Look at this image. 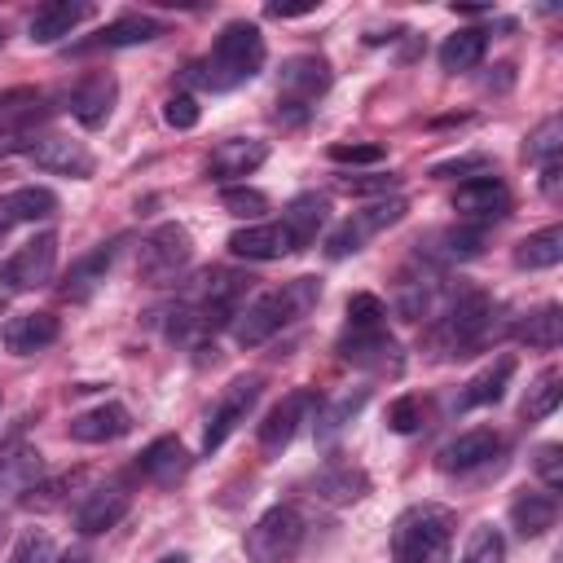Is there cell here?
Here are the masks:
<instances>
[{"instance_id": "cell-3", "label": "cell", "mask_w": 563, "mask_h": 563, "mask_svg": "<svg viewBox=\"0 0 563 563\" xmlns=\"http://www.w3.org/2000/svg\"><path fill=\"white\" fill-rule=\"evenodd\" d=\"M501 317H506V308L493 303L484 290H457L440 308V317L431 325V343L444 356H471V352H479V347H488L506 334Z\"/></svg>"}, {"instance_id": "cell-43", "label": "cell", "mask_w": 563, "mask_h": 563, "mask_svg": "<svg viewBox=\"0 0 563 563\" xmlns=\"http://www.w3.org/2000/svg\"><path fill=\"white\" fill-rule=\"evenodd\" d=\"M374 325H387V303L369 290L352 295L347 299V330H374Z\"/></svg>"}, {"instance_id": "cell-38", "label": "cell", "mask_w": 563, "mask_h": 563, "mask_svg": "<svg viewBox=\"0 0 563 563\" xmlns=\"http://www.w3.org/2000/svg\"><path fill=\"white\" fill-rule=\"evenodd\" d=\"M431 299H435V277H431L427 268H422L418 277L400 273V282H396V312H400L405 321L427 317V312H431Z\"/></svg>"}, {"instance_id": "cell-4", "label": "cell", "mask_w": 563, "mask_h": 563, "mask_svg": "<svg viewBox=\"0 0 563 563\" xmlns=\"http://www.w3.org/2000/svg\"><path fill=\"white\" fill-rule=\"evenodd\" d=\"M453 554V515L435 501H418L391 523V559L396 563H449Z\"/></svg>"}, {"instance_id": "cell-5", "label": "cell", "mask_w": 563, "mask_h": 563, "mask_svg": "<svg viewBox=\"0 0 563 563\" xmlns=\"http://www.w3.org/2000/svg\"><path fill=\"white\" fill-rule=\"evenodd\" d=\"M330 88V62L317 53H295L282 62L277 70V114H286L290 123H303L308 110L325 97Z\"/></svg>"}, {"instance_id": "cell-58", "label": "cell", "mask_w": 563, "mask_h": 563, "mask_svg": "<svg viewBox=\"0 0 563 563\" xmlns=\"http://www.w3.org/2000/svg\"><path fill=\"white\" fill-rule=\"evenodd\" d=\"M158 563H189L185 554H167V559H158Z\"/></svg>"}, {"instance_id": "cell-26", "label": "cell", "mask_w": 563, "mask_h": 563, "mask_svg": "<svg viewBox=\"0 0 563 563\" xmlns=\"http://www.w3.org/2000/svg\"><path fill=\"white\" fill-rule=\"evenodd\" d=\"M136 471H141L150 484L167 488V484H176V479L189 471V449H185L176 435H158V440H150V444L141 449Z\"/></svg>"}, {"instance_id": "cell-44", "label": "cell", "mask_w": 563, "mask_h": 563, "mask_svg": "<svg viewBox=\"0 0 563 563\" xmlns=\"http://www.w3.org/2000/svg\"><path fill=\"white\" fill-rule=\"evenodd\" d=\"M422 413H427V405H422V396H413V391H405V396H396V400L387 405V427H391L396 435H413V431L422 427Z\"/></svg>"}, {"instance_id": "cell-9", "label": "cell", "mask_w": 563, "mask_h": 563, "mask_svg": "<svg viewBox=\"0 0 563 563\" xmlns=\"http://www.w3.org/2000/svg\"><path fill=\"white\" fill-rule=\"evenodd\" d=\"M260 387H264L260 374H242V378H233V383L216 396V405L207 409V427H202V453H216V449L251 418V409H255V400H260Z\"/></svg>"}, {"instance_id": "cell-33", "label": "cell", "mask_w": 563, "mask_h": 563, "mask_svg": "<svg viewBox=\"0 0 563 563\" xmlns=\"http://www.w3.org/2000/svg\"><path fill=\"white\" fill-rule=\"evenodd\" d=\"M0 207H4V216L13 224H35V220H53L57 216V194L48 185H22V189L4 194Z\"/></svg>"}, {"instance_id": "cell-19", "label": "cell", "mask_w": 563, "mask_h": 563, "mask_svg": "<svg viewBox=\"0 0 563 563\" xmlns=\"http://www.w3.org/2000/svg\"><path fill=\"white\" fill-rule=\"evenodd\" d=\"M325 220H330V202L321 198V194H295L286 207H282V229H286V238H290V251H303V246H312L317 242V233L325 229Z\"/></svg>"}, {"instance_id": "cell-51", "label": "cell", "mask_w": 563, "mask_h": 563, "mask_svg": "<svg viewBox=\"0 0 563 563\" xmlns=\"http://www.w3.org/2000/svg\"><path fill=\"white\" fill-rule=\"evenodd\" d=\"M396 185H400V176H391V172H387V176L378 172V176H343V180H339L343 194H378V198H387Z\"/></svg>"}, {"instance_id": "cell-35", "label": "cell", "mask_w": 563, "mask_h": 563, "mask_svg": "<svg viewBox=\"0 0 563 563\" xmlns=\"http://www.w3.org/2000/svg\"><path fill=\"white\" fill-rule=\"evenodd\" d=\"M515 334H519L528 347H541V352L559 347V343H563V308H559V303H541V308H532V312L515 325Z\"/></svg>"}, {"instance_id": "cell-23", "label": "cell", "mask_w": 563, "mask_h": 563, "mask_svg": "<svg viewBox=\"0 0 563 563\" xmlns=\"http://www.w3.org/2000/svg\"><path fill=\"white\" fill-rule=\"evenodd\" d=\"M57 334H62V325H57L53 312H18L0 325V339L13 356H35L48 343H57Z\"/></svg>"}, {"instance_id": "cell-28", "label": "cell", "mask_w": 563, "mask_h": 563, "mask_svg": "<svg viewBox=\"0 0 563 563\" xmlns=\"http://www.w3.org/2000/svg\"><path fill=\"white\" fill-rule=\"evenodd\" d=\"M163 31H167V26L154 22V18H145V13H123V18L106 22L92 40H84L79 53H84V48H132V44H150V40H158Z\"/></svg>"}, {"instance_id": "cell-31", "label": "cell", "mask_w": 563, "mask_h": 563, "mask_svg": "<svg viewBox=\"0 0 563 563\" xmlns=\"http://www.w3.org/2000/svg\"><path fill=\"white\" fill-rule=\"evenodd\" d=\"M488 53V31L484 26H462L453 35H444L440 44V70L449 75H462V70H475Z\"/></svg>"}, {"instance_id": "cell-1", "label": "cell", "mask_w": 563, "mask_h": 563, "mask_svg": "<svg viewBox=\"0 0 563 563\" xmlns=\"http://www.w3.org/2000/svg\"><path fill=\"white\" fill-rule=\"evenodd\" d=\"M264 57H268V48H264L260 26L255 22H229L216 35L211 53L202 62L185 66V79L198 84V88H211V92H229V88L255 79L264 70Z\"/></svg>"}, {"instance_id": "cell-18", "label": "cell", "mask_w": 563, "mask_h": 563, "mask_svg": "<svg viewBox=\"0 0 563 563\" xmlns=\"http://www.w3.org/2000/svg\"><path fill=\"white\" fill-rule=\"evenodd\" d=\"M128 506H132V497H128V488L123 484H97V488H88L84 493V501L75 506V528L79 532H106V528H114L123 515H128Z\"/></svg>"}, {"instance_id": "cell-7", "label": "cell", "mask_w": 563, "mask_h": 563, "mask_svg": "<svg viewBox=\"0 0 563 563\" xmlns=\"http://www.w3.org/2000/svg\"><path fill=\"white\" fill-rule=\"evenodd\" d=\"M405 211H409V202H405L400 194H387V198H378V202H369V207L352 211V216H347V220L325 238V255H330V260L356 255L369 238H378V233H387L391 224H400V220H405Z\"/></svg>"}, {"instance_id": "cell-14", "label": "cell", "mask_w": 563, "mask_h": 563, "mask_svg": "<svg viewBox=\"0 0 563 563\" xmlns=\"http://www.w3.org/2000/svg\"><path fill=\"white\" fill-rule=\"evenodd\" d=\"M308 405H312V391L295 387V391H286V396L264 413V422H260V453H264V457H282V449L295 440L299 422L308 418Z\"/></svg>"}, {"instance_id": "cell-10", "label": "cell", "mask_w": 563, "mask_h": 563, "mask_svg": "<svg viewBox=\"0 0 563 563\" xmlns=\"http://www.w3.org/2000/svg\"><path fill=\"white\" fill-rule=\"evenodd\" d=\"M339 356L374 378H396L405 369V352L400 343L387 334V325H374V330H343L339 334Z\"/></svg>"}, {"instance_id": "cell-24", "label": "cell", "mask_w": 563, "mask_h": 563, "mask_svg": "<svg viewBox=\"0 0 563 563\" xmlns=\"http://www.w3.org/2000/svg\"><path fill=\"white\" fill-rule=\"evenodd\" d=\"M114 255H119V242H101V246H92L88 255H79V260L66 268V282H62V299H70V303H84V299H92V290L106 282V273H110Z\"/></svg>"}, {"instance_id": "cell-15", "label": "cell", "mask_w": 563, "mask_h": 563, "mask_svg": "<svg viewBox=\"0 0 563 563\" xmlns=\"http://www.w3.org/2000/svg\"><path fill=\"white\" fill-rule=\"evenodd\" d=\"M453 211H457L462 220H475V224L501 220V216L510 211V189H506V180H497L493 172H488V176H471V180L457 185Z\"/></svg>"}, {"instance_id": "cell-29", "label": "cell", "mask_w": 563, "mask_h": 563, "mask_svg": "<svg viewBox=\"0 0 563 563\" xmlns=\"http://www.w3.org/2000/svg\"><path fill=\"white\" fill-rule=\"evenodd\" d=\"M40 475H44V457L35 444H26V440L0 444V488L4 493H26L31 484H40Z\"/></svg>"}, {"instance_id": "cell-46", "label": "cell", "mask_w": 563, "mask_h": 563, "mask_svg": "<svg viewBox=\"0 0 563 563\" xmlns=\"http://www.w3.org/2000/svg\"><path fill=\"white\" fill-rule=\"evenodd\" d=\"M9 563H53V537L40 528H26L9 554Z\"/></svg>"}, {"instance_id": "cell-20", "label": "cell", "mask_w": 563, "mask_h": 563, "mask_svg": "<svg viewBox=\"0 0 563 563\" xmlns=\"http://www.w3.org/2000/svg\"><path fill=\"white\" fill-rule=\"evenodd\" d=\"M501 449V440H497V431H488V427H471V431H462V435H453L444 449H440V457H435V466L444 471V475H466V471H475V466H484L493 453Z\"/></svg>"}, {"instance_id": "cell-22", "label": "cell", "mask_w": 563, "mask_h": 563, "mask_svg": "<svg viewBox=\"0 0 563 563\" xmlns=\"http://www.w3.org/2000/svg\"><path fill=\"white\" fill-rule=\"evenodd\" d=\"M264 158H268V145L260 136H229V141H220L211 150L207 176L211 180H238V176H251Z\"/></svg>"}, {"instance_id": "cell-59", "label": "cell", "mask_w": 563, "mask_h": 563, "mask_svg": "<svg viewBox=\"0 0 563 563\" xmlns=\"http://www.w3.org/2000/svg\"><path fill=\"white\" fill-rule=\"evenodd\" d=\"M4 532H9V519H4V510H0V541H4Z\"/></svg>"}, {"instance_id": "cell-11", "label": "cell", "mask_w": 563, "mask_h": 563, "mask_svg": "<svg viewBox=\"0 0 563 563\" xmlns=\"http://www.w3.org/2000/svg\"><path fill=\"white\" fill-rule=\"evenodd\" d=\"M48 119V101L35 97V92H9L0 97V158L9 154H26L35 145V132L40 123Z\"/></svg>"}, {"instance_id": "cell-32", "label": "cell", "mask_w": 563, "mask_h": 563, "mask_svg": "<svg viewBox=\"0 0 563 563\" xmlns=\"http://www.w3.org/2000/svg\"><path fill=\"white\" fill-rule=\"evenodd\" d=\"M554 519H559V506H554L550 493H519V497L510 501V528H515L523 541L545 537V532L554 528Z\"/></svg>"}, {"instance_id": "cell-12", "label": "cell", "mask_w": 563, "mask_h": 563, "mask_svg": "<svg viewBox=\"0 0 563 563\" xmlns=\"http://www.w3.org/2000/svg\"><path fill=\"white\" fill-rule=\"evenodd\" d=\"M53 264H57V233H40L9 255L4 282H9V290H35L53 277Z\"/></svg>"}, {"instance_id": "cell-34", "label": "cell", "mask_w": 563, "mask_h": 563, "mask_svg": "<svg viewBox=\"0 0 563 563\" xmlns=\"http://www.w3.org/2000/svg\"><path fill=\"white\" fill-rule=\"evenodd\" d=\"M515 268H528V273H537V268H554L559 260H563V229L559 224H550V229H537V233H528L523 242H515Z\"/></svg>"}, {"instance_id": "cell-21", "label": "cell", "mask_w": 563, "mask_h": 563, "mask_svg": "<svg viewBox=\"0 0 563 563\" xmlns=\"http://www.w3.org/2000/svg\"><path fill=\"white\" fill-rule=\"evenodd\" d=\"M88 18H92V4L88 0H48V4H40L31 13L26 35H31V44H57L62 35H70Z\"/></svg>"}, {"instance_id": "cell-56", "label": "cell", "mask_w": 563, "mask_h": 563, "mask_svg": "<svg viewBox=\"0 0 563 563\" xmlns=\"http://www.w3.org/2000/svg\"><path fill=\"white\" fill-rule=\"evenodd\" d=\"M4 303H9V282H4V273H0V312H4Z\"/></svg>"}, {"instance_id": "cell-13", "label": "cell", "mask_w": 563, "mask_h": 563, "mask_svg": "<svg viewBox=\"0 0 563 563\" xmlns=\"http://www.w3.org/2000/svg\"><path fill=\"white\" fill-rule=\"evenodd\" d=\"M26 158L40 167V172H53V176H70V180H88L92 176V154L84 141H70V136H35V145L26 150Z\"/></svg>"}, {"instance_id": "cell-39", "label": "cell", "mask_w": 563, "mask_h": 563, "mask_svg": "<svg viewBox=\"0 0 563 563\" xmlns=\"http://www.w3.org/2000/svg\"><path fill=\"white\" fill-rule=\"evenodd\" d=\"M365 400H369V387H356V391H343V396H334L330 405H321V413H317V440H334V435L361 413Z\"/></svg>"}, {"instance_id": "cell-54", "label": "cell", "mask_w": 563, "mask_h": 563, "mask_svg": "<svg viewBox=\"0 0 563 563\" xmlns=\"http://www.w3.org/2000/svg\"><path fill=\"white\" fill-rule=\"evenodd\" d=\"M497 75H488L484 79V88H510V79H515V66L510 62H501V66H493Z\"/></svg>"}, {"instance_id": "cell-30", "label": "cell", "mask_w": 563, "mask_h": 563, "mask_svg": "<svg viewBox=\"0 0 563 563\" xmlns=\"http://www.w3.org/2000/svg\"><path fill=\"white\" fill-rule=\"evenodd\" d=\"M510 378H515V356H497V361H488V365H484V369L462 387L457 409H479V405L501 400V396H506V387H510Z\"/></svg>"}, {"instance_id": "cell-27", "label": "cell", "mask_w": 563, "mask_h": 563, "mask_svg": "<svg viewBox=\"0 0 563 563\" xmlns=\"http://www.w3.org/2000/svg\"><path fill=\"white\" fill-rule=\"evenodd\" d=\"M229 251L238 260H282V255H290V238H286V229L277 220L273 224L255 220V224L229 233Z\"/></svg>"}, {"instance_id": "cell-37", "label": "cell", "mask_w": 563, "mask_h": 563, "mask_svg": "<svg viewBox=\"0 0 563 563\" xmlns=\"http://www.w3.org/2000/svg\"><path fill=\"white\" fill-rule=\"evenodd\" d=\"M559 400H563V369H559V365H545V369L532 378V387H528L523 418H528V422H541V418H550V413L559 409Z\"/></svg>"}, {"instance_id": "cell-57", "label": "cell", "mask_w": 563, "mask_h": 563, "mask_svg": "<svg viewBox=\"0 0 563 563\" xmlns=\"http://www.w3.org/2000/svg\"><path fill=\"white\" fill-rule=\"evenodd\" d=\"M9 224H13V220H9V216H4V207H0V238L9 233Z\"/></svg>"}, {"instance_id": "cell-16", "label": "cell", "mask_w": 563, "mask_h": 563, "mask_svg": "<svg viewBox=\"0 0 563 563\" xmlns=\"http://www.w3.org/2000/svg\"><path fill=\"white\" fill-rule=\"evenodd\" d=\"M114 101H119V84H114V75H106V70L84 75V79L66 92V110H70L84 128H101V123L110 119Z\"/></svg>"}, {"instance_id": "cell-41", "label": "cell", "mask_w": 563, "mask_h": 563, "mask_svg": "<svg viewBox=\"0 0 563 563\" xmlns=\"http://www.w3.org/2000/svg\"><path fill=\"white\" fill-rule=\"evenodd\" d=\"M457 563H506V537H501L493 523L471 528V537H466Z\"/></svg>"}, {"instance_id": "cell-52", "label": "cell", "mask_w": 563, "mask_h": 563, "mask_svg": "<svg viewBox=\"0 0 563 563\" xmlns=\"http://www.w3.org/2000/svg\"><path fill=\"white\" fill-rule=\"evenodd\" d=\"M559 176H563V158L541 163V194L545 198H559Z\"/></svg>"}, {"instance_id": "cell-2", "label": "cell", "mask_w": 563, "mask_h": 563, "mask_svg": "<svg viewBox=\"0 0 563 563\" xmlns=\"http://www.w3.org/2000/svg\"><path fill=\"white\" fill-rule=\"evenodd\" d=\"M317 299H321V282H317V277L282 282V286L255 295L251 303H242L238 317L229 321V330H233L238 347H260V343H268L277 330H286L290 321L308 317V312L317 308Z\"/></svg>"}, {"instance_id": "cell-40", "label": "cell", "mask_w": 563, "mask_h": 563, "mask_svg": "<svg viewBox=\"0 0 563 563\" xmlns=\"http://www.w3.org/2000/svg\"><path fill=\"white\" fill-rule=\"evenodd\" d=\"M559 154H563V119L550 114V119H541V123L528 132L523 158H528V163H554Z\"/></svg>"}, {"instance_id": "cell-36", "label": "cell", "mask_w": 563, "mask_h": 563, "mask_svg": "<svg viewBox=\"0 0 563 563\" xmlns=\"http://www.w3.org/2000/svg\"><path fill=\"white\" fill-rule=\"evenodd\" d=\"M84 484H88V471H66V475L40 479V484H31V488L22 493V506H26V510H57V506H66Z\"/></svg>"}, {"instance_id": "cell-48", "label": "cell", "mask_w": 563, "mask_h": 563, "mask_svg": "<svg viewBox=\"0 0 563 563\" xmlns=\"http://www.w3.org/2000/svg\"><path fill=\"white\" fill-rule=\"evenodd\" d=\"M532 466H537V475H541V484L550 488V493H559L563 488V444H541L537 449V457H532Z\"/></svg>"}, {"instance_id": "cell-50", "label": "cell", "mask_w": 563, "mask_h": 563, "mask_svg": "<svg viewBox=\"0 0 563 563\" xmlns=\"http://www.w3.org/2000/svg\"><path fill=\"white\" fill-rule=\"evenodd\" d=\"M488 167H493V163H488V154H462V158H444V163H435V167H431V176H435V180L471 176V172H475V176H488Z\"/></svg>"}, {"instance_id": "cell-8", "label": "cell", "mask_w": 563, "mask_h": 563, "mask_svg": "<svg viewBox=\"0 0 563 563\" xmlns=\"http://www.w3.org/2000/svg\"><path fill=\"white\" fill-rule=\"evenodd\" d=\"M189 255H194V238H189V229L176 224V220H167V224H158L154 233L141 238L136 273H141V282L163 286V282H172V277L189 264Z\"/></svg>"}, {"instance_id": "cell-47", "label": "cell", "mask_w": 563, "mask_h": 563, "mask_svg": "<svg viewBox=\"0 0 563 563\" xmlns=\"http://www.w3.org/2000/svg\"><path fill=\"white\" fill-rule=\"evenodd\" d=\"M383 154H387V150L374 145V141H334V145H330V158H334V163H352V167H356V163H361V167H374V163H383Z\"/></svg>"}, {"instance_id": "cell-17", "label": "cell", "mask_w": 563, "mask_h": 563, "mask_svg": "<svg viewBox=\"0 0 563 563\" xmlns=\"http://www.w3.org/2000/svg\"><path fill=\"white\" fill-rule=\"evenodd\" d=\"M66 431H70V440H79V444H110V440H119V435L132 431V413H128V405H119V400H101V405L75 413Z\"/></svg>"}, {"instance_id": "cell-42", "label": "cell", "mask_w": 563, "mask_h": 563, "mask_svg": "<svg viewBox=\"0 0 563 563\" xmlns=\"http://www.w3.org/2000/svg\"><path fill=\"white\" fill-rule=\"evenodd\" d=\"M220 207L229 211V216H242V220H260L264 211H268V198L260 194V189H251V185H224L220 189Z\"/></svg>"}, {"instance_id": "cell-53", "label": "cell", "mask_w": 563, "mask_h": 563, "mask_svg": "<svg viewBox=\"0 0 563 563\" xmlns=\"http://www.w3.org/2000/svg\"><path fill=\"white\" fill-rule=\"evenodd\" d=\"M317 4H268V18H303L312 13Z\"/></svg>"}, {"instance_id": "cell-45", "label": "cell", "mask_w": 563, "mask_h": 563, "mask_svg": "<svg viewBox=\"0 0 563 563\" xmlns=\"http://www.w3.org/2000/svg\"><path fill=\"white\" fill-rule=\"evenodd\" d=\"M435 242H444L435 251L440 260H466V255H479L484 229H444V233H435Z\"/></svg>"}, {"instance_id": "cell-6", "label": "cell", "mask_w": 563, "mask_h": 563, "mask_svg": "<svg viewBox=\"0 0 563 563\" xmlns=\"http://www.w3.org/2000/svg\"><path fill=\"white\" fill-rule=\"evenodd\" d=\"M303 515L295 506H273L246 528V559L251 563H290L303 545Z\"/></svg>"}, {"instance_id": "cell-55", "label": "cell", "mask_w": 563, "mask_h": 563, "mask_svg": "<svg viewBox=\"0 0 563 563\" xmlns=\"http://www.w3.org/2000/svg\"><path fill=\"white\" fill-rule=\"evenodd\" d=\"M53 563H88V554H84V550H70V554H62V559H53Z\"/></svg>"}, {"instance_id": "cell-49", "label": "cell", "mask_w": 563, "mask_h": 563, "mask_svg": "<svg viewBox=\"0 0 563 563\" xmlns=\"http://www.w3.org/2000/svg\"><path fill=\"white\" fill-rule=\"evenodd\" d=\"M198 114H202V110H198V101H194L189 92H172V97L163 101V119H167L172 128H180V132H189V128L198 123Z\"/></svg>"}, {"instance_id": "cell-25", "label": "cell", "mask_w": 563, "mask_h": 563, "mask_svg": "<svg viewBox=\"0 0 563 563\" xmlns=\"http://www.w3.org/2000/svg\"><path fill=\"white\" fill-rule=\"evenodd\" d=\"M369 493V475L352 462H325L317 475H312V497L317 501H330V506H352Z\"/></svg>"}]
</instances>
